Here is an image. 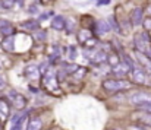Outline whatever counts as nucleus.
<instances>
[{"label": "nucleus", "instance_id": "obj_34", "mask_svg": "<svg viewBox=\"0 0 151 130\" xmlns=\"http://www.w3.org/2000/svg\"><path fill=\"white\" fill-rule=\"evenodd\" d=\"M147 13H148V16H151V4L148 6V9H147Z\"/></svg>", "mask_w": 151, "mask_h": 130}, {"label": "nucleus", "instance_id": "obj_33", "mask_svg": "<svg viewBox=\"0 0 151 130\" xmlns=\"http://www.w3.org/2000/svg\"><path fill=\"white\" fill-rule=\"evenodd\" d=\"M144 107H145V110H147V113H150V114H151V104H145Z\"/></svg>", "mask_w": 151, "mask_h": 130}, {"label": "nucleus", "instance_id": "obj_29", "mask_svg": "<svg viewBox=\"0 0 151 130\" xmlns=\"http://www.w3.org/2000/svg\"><path fill=\"white\" fill-rule=\"evenodd\" d=\"M68 51H69V59L73 60V59L76 57V48H75L73 45H70V47H68Z\"/></svg>", "mask_w": 151, "mask_h": 130}, {"label": "nucleus", "instance_id": "obj_35", "mask_svg": "<svg viewBox=\"0 0 151 130\" xmlns=\"http://www.w3.org/2000/svg\"><path fill=\"white\" fill-rule=\"evenodd\" d=\"M41 1H44V3H46V1H49V0H41Z\"/></svg>", "mask_w": 151, "mask_h": 130}, {"label": "nucleus", "instance_id": "obj_2", "mask_svg": "<svg viewBox=\"0 0 151 130\" xmlns=\"http://www.w3.org/2000/svg\"><path fill=\"white\" fill-rule=\"evenodd\" d=\"M131 82L125 81V79H106L103 81V88L109 92H119L122 89H128L131 88Z\"/></svg>", "mask_w": 151, "mask_h": 130}, {"label": "nucleus", "instance_id": "obj_3", "mask_svg": "<svg viewBox=\"0 0 151 130\" xmlns=\"http://www.w3.org/2000/svg\"><path fill=\"white\" fill-rule=\"evenodd\" d=\"M57 76H56V73L53 72V70H46V73H44V79H43V85L46 89H49L51 92H57L59 91V85H57Z\"/></svg>", "mask_w": 151, "mask_h": 130}, {"label": "nucleus", "instance_id": "obj_17", "mask_svg": "<svg viewBox=\"0 0 151 130\" xmlns=\"http://www.w3.org/2000/svg\"><path fill=\"white\" fill-rule=\"evenodd\" d=\"M91 37H94V35H93V32H91L90 29H81V31L78 32V41L81 44H85V41L90 40Z\"/></svg>", "mask_w": 151, "mask_h": 130}, {"label": "nucleus", "instance_id": "obj_27", "mask_svg": "<svg viewBox=\"0 0 151 130\" xmlns=\"http://www.w3.org/2000/svg\"><path fill=\"white\" fill-rule=\"evenodd\" d=\"M120 60H119V57L114 54V56H107V63H110L111 66H116L117 63H119Z\"/></svg>", "mask_w": 151, "mask_h": 130}, {"label": "nucleus", "instance_id": "obj_23", "mask_svg": "<svg viewBox=\"0 0 151 130\" xmlns=\"http://www.w3.org/2000/svg\"><path fill=\"white\" fill-rule=\"evenodd\" d=\"M16 1H18V0H1L4 10H9V9H12V7L15 6V3H16Z\"/></svg>", "mask_w": 151, "mask_h": 130}, {"label": "nucleus", "instance_id": "obj_22", "mask_svg": "<svg viewBox=\"0 0 151 130\" xmlns=\"http://www.w3.org/2000/svg\"><path fill=\"white\" fill-rule=\"evenodd\" d=\"M97 44H99V40H97L96 37H91L90 40L85 41V47H88V48H96Z\"/></svg>", "mask_w": 151, "mask_h": 130}, {"label": "nucleus", "instance_id": "obj_5", "mask_svg": "<svg viewBox=\"0 0 151 130\" xmlns=\"http://www.w3.org/2000/svg\"><path fill=\"white\" fill-rule=\"evenodd\" d=\"M128 19H129L131 26H134V28L141 26L142 25V21H144V10H142V7H134L131 10Z\"/></svg>", "mask_w": 151, "mask_h": 130}, {"label": "nucleus", "instance_id": "obj_18", "mask_svg": "<svg viewBox=\"0 0 151 130\" xmlns=\"http://www.w3.org/2000/svg\"><path fill=\"white\" fill-rule=\"evenodd\" d=\"M41 126H43V121L40 119H32V120H29L27 130H40Z\"/></svg>", "mask_w": 151, "mask_h": 130}, {"label": "nucleus", "instance_id": "obj_25", "mask_svg": "<svg viewBox=\"0 0 151 130\" xmlns=\"http://www.w3.org/2000/svg\"><path fill=\"white\" fill-rule=\"evenodd\" d=\"M141 26H144V29L148 32V31H151V16H148V18H144V21H142V25Z\"/></svg>", "mask_w": 151, "mask_h": 130}, {"label": "nucleus", "instance_id": "obj_10", "mask_svg": "<svg viewBox=\"0 0 151 130\" xmlns=\"http://www.w3.org/2000/svg\"><path fill=\"white\" fill-rule=\"evenodd\" d=\"M93 31H94L97 35H104V34L110 32V31H111V28H110V25H109V22H107V21H104V19H99V21H96V22H94Z\"/></svg>", "mask_w": 151, "mask_h": 130}, {"label": "nucleus", "instance_id": "obj_30", "mask_svg": "<svg viewBox=\"0 0 151 130\" xmlns=\"http://www.w3.org/2000/svg\"><path fill=\"white\" fill-rule=\"evenodd\" d=\"M7 25H10V22H9L7 19L0 18V29H1V28H4V26H7Z\"/></svg>", "mask_w": 151, "mask_h": 130}, {"label": "nucleus", "instance_id": "obj_24", "mask_svg": "<svg viewBox=\"0 0 151 130\" xmlns=\"http://www.w3.org/2000/svg\"><path fill=\"white\" fill-rule=\"evenodd\" d=\"M78 67H79V66H76V64H69V66L65 67V72H66L68 75H73V73L78 70Z\"/></svg>", "mask_w": 151, "mask_h": 130}, {"label": "nucleus", "instance_id": "obj_11", "mask_svg": "<svg viewBox=\"0 0 151 130\" xmlns=\"http://www.w3.org/2000/svg\"><path fill=\"white\" fill-rule=\"evenodd\" d=\"M50 26L54 31H63L66 26V18L63 15H54L50 21Z\"/></svg>", "mask_w": 151, "mask_h": 130}, {"label": "nucleus", "instance_id": "obj_14", "mask_svg": "<svg viewBox=\"0 0 151 130\" xmlns=\"http://www.w3.org/2000/svg\"><path fill=\"white\" fill-rule=\"evenodd\" d=\"M21 28L22 29H27L29 32H34L37 29H40V21L38 19H28V21H24L21 24Z\"/></svg>", "mask_w": 151, "mask_h": 130}, {"label": "nucleus", "instance_id": "obj_6", "mask_svg": "<svg viewBox=\"0 0 151 130\" xmlns=\"http://www.w3.org/2000/svg\"><path fill=\"white\" fill-rule=\"evenodd\" d=\"M129 102L135 104V105H145L151 104V94L148 92H135L132 95H129Z\"/></svg>", "mask_w": 151, "mask_h": 130}, {"label": "nucleus", "instance_id": "obj_12", "mask_svg": "<svg viewBox=\"0 0 151 130\" xmlns=\"http://www.w3.org/2000/svg\"><path fill=\"white\" fill-rule=\"evenodd\" d=\"M0 47H1L3 51H6V53H13V51H15V35L4 37L3 41L0 43Z\"/></svg>", "mask_w": 151, "mask_h": 130}, {"label": "nucleus", "instance_id": "obj_7", "mask_svg": "<svg viewBox=\"0 0 151 130\" xmlns=\"http://www.w3.org/2000/svg\"><path fill=\"white\" fill-rule=\"evenodd\" d=\"M131 76H132V79H134V82L135 84H138V85H145V84H148V76H147V73L138 66V67H134V69H131Z\"/></svg>", "mask_w": 151, "mask_h": 130}, {"label": "nucleus", "instance_id": "obj_21", "mask_svg": "<svg viewBox=\"0 0 151 130\" xmlns=\"http://www.w3.org/2000/svg\"><path fill=\"white\" fill-rule=\"evenodd\" d=\"M34 35H35V38H37L38 41H44V40L47 38V34H46V31H40V29L34 31Z\"/></svg>", "mask_w": 151, "mask_h": 130}, {"label": "nucleus", "instance_id": "obj_28", "mask_svg": "<svg viewBox=\"0 0 151 130\" xmlns=\"http://www.w3.org/2000/svg\"><path fill=\"white\" fill-rule=\"evenodd\" d=\"M28 13H29V15H38V13H40L38 6H37V4H31V6L28 7Z\"/></svg>", "mask_w": 151, "mask_h": 130}, {"label": "nucleus", "instance_id": "obj_13", "mask_svg": "<svg viewBox=\"0 0 151 130\" xmlns=\"http://www.w3.org/2000/svg\"><path fill=\"white\" fill-rule=\"evenodd\" d=\"M131 69H132V67L128 66L126 63H120V61H119L116 66H113L111 70H113V73H114L116 76H126V75L131 72Z\"/></svg>", "mask_w": 151, "mask_h": 130}, {"label": "nucleus", "instance_id": "obj_20", "mask_svg": "<svg viewBox=\"0 0 151 130\" xmlns=\"http://www.w3.org/2000/svg\"><path fill=\"white\" fill-rule=\"evenodd\" d=\"M75 26H76V21H75V19H72V18H69V19H66V26H65V29L68 31V34H70V32H73V29H75Z\"/></svg>", "mask_w": 151, "mask_h": 130}, {"label": "nucleus", "instance_id": "obj_4", "mask_svg": "<svg viewBox=\"0 0 151 130\" xmlns=\"http://www.w3.org/2000/svg\"><path fill=\"white\" fill-rule=\"evenodd\" d=\"M7 96H9V99H10L12 105H13L16 110H22V108H25V107H27V98H25L21 92L9 91Z\"/></svg>", "mask_w": 151, "mask_h": 130}, {"label": "nucleus", "instance_id": "obj_1", "mask_svg": "<svg viewBox=\"0 0 151 130\" xmlns=\"http://www.w3.org/2000/svg\"><path fill=\"white\" fill-rule=\"evenodd\" d=\"M134 44H135V48L137 51L145 54L147 57L151 59V40L148 37V32H139L134 37Z\"/></svg>", "mask_w": 151, "mask_h": 130}, {"label": "nucleus", "instance_id": "obj_19", "mask_svg": "<svg viewBox=\"0 0 151 130\" xmlns=\"http://www.w3.org/2000/svg\"><path fill=\"white\" fill-rule=\"evenodd\" d=\"M15 32H16V29L13 28V25H12V24L0 29V34H1L3 37H9V35H15Z\"/></svg>", "mask_w": 151, "mask_h": 130}, {"label": "nucleus", "instance_id": "obj_16", "mask_svg": "<svg viewBox=\"0 0 151 130\" xmlns=\"http://www.w3.org/2000/svg\"><path fill=\"white\" fill-rule=\"evenodd\" d=\"M10 114V110H9V104L4 101V99H0V119L1 120H6Z\"/></svg>", "mask_w": 151, "mask_h": 130}, {"label": "nucleus", "instance_id": "obj_15", "mask_svg": "<svg viewBox=\"0 0 151 130\" xmlns=\"http://www.w3.org/2000/svg\"><path fill=\"white\" fill-rule=\"evenodd\" d=\"M25 120H27V114H19V116L13 117V124H12L10 130H22Z\"/></svg>", "mask_w": 151, "mask_h": 130}, {"label": "nucleus", "instance_id": "obj_31", "mask_svg": "<svg viewBox=\"0 0 151 130\" xmlns=\"http://www.w3.org/2000/svg\"><path fill=\"white\" fill-rule=\"evenodd\" d=\"M93 1H96L97 6H101V4H109L111 0H93Z\"/></svg>", "mask_w": 151, "mask_h": 130}, {"label": "nucleus", "instance_id": "obj_9", "mask_svg": "<svg viewBox=\"0 0 151 130\" xmlns=\"http://www.w3.org/2000/svg\"><path fill=\"white\" fill-rule=\"evenodd\" d=\"M91 64H103V63H107V54L106 51L103 50H93L91 54L88 56Z\"/></svg>", "mask_w": 151, "mask_h": 130}, {"label": "nucleus", "instance_id": "obj_26", "mask_svg": "<svg viewBox=\"0 0 151 130\" xmlns=\"http://www.w3.org/2000/svg\"><path fill=\"white\" fill-rule=\"evenodd\" d=\"M139 120H142L144 124L151 126V114L150 113H147V114H141V116H139Z\"/></svg>", "mask_w": 151, "mask_h": 130}, {"label": "nucleus", "instance_id": "obj_32", "mask_svg": "<svg viewBox=\"0 0 151 130\" xmlns=\"http://www.w3.org/2000/svg\"><path fill=\"white\" fill-rule=\"evenodd\" d=\"M4 86H6V81H4V78L0 75V89H1V88H4Z\"/></svg>", "mask_w": 151, "mask_h": 130}, {"label": "nucleus", "instance_id": "obj_8", "mask_svg": "<svg viewBox=\"0 0 151 130\" xmlns=\"http://www.w3.org/2000/svg\"><path fill=\"white\" fill-rule=\"evenodd\" d=\"M135 60H137L138 66H139L144 72H147L148 75H151V59L150 57H147L145 54H142V53H139V51H137V53H135Z\"/></svg>", "mask_w": 151, "mask_h": 130}]
</instances>
